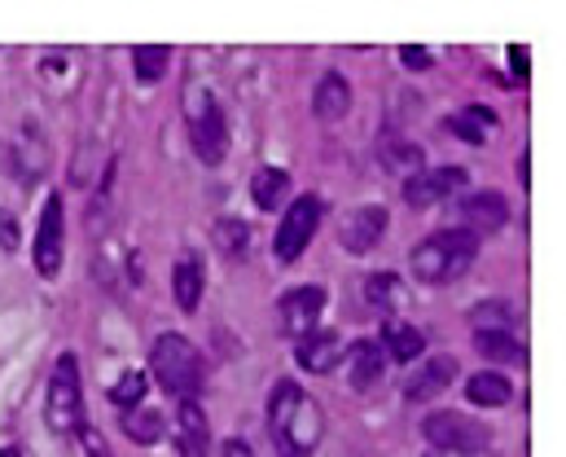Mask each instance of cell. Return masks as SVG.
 <instances>
[{
	"label": "cell",
	"instance_id": "obj_1",
	"mask_svg": "<svg viewBox=\"0 0 566 457\" xmlns=\"http://www.w3.org/2000/svg\"><path fill=\"white\" fill-rule=\"evenodd\" d=\"M269 436L282 449V457H312L321 436H325V414L321 405L298 387V383H277L269 396Z\"/></svg>",
	"mask_w": 566,
	"mask_h": 457
},
{
	"label": "cell",
	"instance_id": "obj_2",
	"mask_svg": "<svg viewBox=\"0 0 566 457\" xmlns=\"http://www.w3.org/2000/svg\"><path fill=\"white\" fill-rule=\"evenodd\" d=\"M149 374H154L158 387L171 392L180 405H185V401H198L202 387H207L202 352H198L185 334H158V339H154V347H149Z\"/></svg>",
	"mask_w": 566,
	"mask_h": 457
},
{
	"label": "cell",
	"instance_id": "obj_3",
	"mask_svg": "<svg viewBox=\"0 0 566 457\" xmlns=\"http://www.w3.org/2000/svg\"><path fill=\"white\" fill-rule=\"evenodd\" d=\"M479 256V238L470 229H439L413 247V278L422 287H448L457 282Z\"/></svg>",
	"mask_w": 566,
	"mask_h": 457
},
{
	"label": "cell",
	"instance_id": "obj_4",
	"mask_svg": "<svg viewBox=\"0 0 566 457\" xmlns=\"http://www.w3.org/2000/svg\"><path fill=\"white\" fill-rule=\"evenodd\" d=\"M185 124H189L193 154H198L207 167H220L224 154H229V124H224L220 102H216L207 89H189V93H185Z\"/></svg>",
	"mask_w": 566,
	"mask_h": 457
},
{
	"label": "cell",
	"instance_id": "obj_5",
	"mask_svg": "<svg viewBox=\"0 0 566 457\" xmlns=\"http://www.w3.org/2000/svg\"><path fill=\"white\" fill-rule=\"evenodd\" d=\"M44 418L49 432L57 436H75L84 427V396H80V365L71 352L57 356L53 374H49V392H44Z\"/></svg>",
	"mask_w": 566,
	"mask_h": 457
},
{
	"label": "cell",
	"instance_id": "obj_6",
	"mask_svg": "<svg viewBox=\"0 0 566 457\" xmlns=\"http://www.w3.org/2000/svg\"><path fill=\"white\" fill-rule=\"evenodd\" d=\"M422 436L430 449H439V454H479V449H488V440H492V432L483 427V423H474V418H465V414H457V409H439V414H430L422 423Z\"/></svg>",
	"mask_w": 566,
	"mask_h": 457
},
{
	"label": "cell",
	"instance_id": "obj_7",
	"mask_svg": "<svg viewBox=\"0 0 566 457\" xmlns=\"http://www.w3.org/2000/svg\"><path fill=\"white\" fill-rule=\"evenodd\" d=\"M321 216H325V202L316 194H303V198L290 202V211H285L282 225H277V238H273V251H277L282 264H294L307 251V242L321 229Z\"/></svg>",
	"mask_w": 566,
	"mask_h": 457
},
{
	"label": "cell",
	"instance_id": "obj_8",
	"mask_svg": "<svg viewBox=\"0 0 566 457\" xmlns=\"http://www.w3.org/2000/svg\"><path fill=\"white\" fill-rule=\"evenodd\" d=\"M62 242H66V225H62V198L49 194L44 211H40V229L31 242V260L40 278H57L62 273Z\"/></svg>",
	"mask_w": 566,
	"mask_h": 457
},
{
	"label": "cell",
	"instance_id": "obj_9",
	"mask_svg": "<svg viewBox=\"0 0 566 457\" xmlns=\"http://www.w3.org/2000/svg\"><path fill=\"white\" fill-rule=\"evenodd\" d=\"M321 312H325V287H294V291H285L282 300H277V321H282V334L285 339H307L312 330H316V321H321Z\"/></svg>",
	"mask_w": 566,
	"mask_h": 457
},
{
	"label": "cell",
	"instance_id": "obj_10",
	"mask_svg": "<svg viewBox=\"0 0 566 457\" xmlns=\"http://www.w3.org/2000/svg\"><path fill=\"white\" fill-rule=\"evenodd\" d=\"M387 233V207H356L338 225V247L347 256H369Z\"/></svg>",
	"mask_w": 566,
	"mask_h": 457
},
{
	"label": "cell",
	"instance_id": "obj_11",
	"mask_svg": "<svg viewBox=\"0 0 566 457\" xmlns=\"http://www.w3.org/2000/svg\"><path fill=\"white\" fill-rule=\"evenodd\" d=\"M176 457H211V423L198 409V401L176 405V427H171Z\"/></svg>",
	"mask_w": 566,
	"mask_h": 457
},
{
	"label": "cell",
	"instance_id": "obj_12",
	"mask_svg": "<svg viewBox=\"0 0 566 457\" xmlns=\"http://www.w3.org/2000/svg\"><path fill=\"white\" fill-rule=\"evenodd\" d=\"M465 185V167H434V172H418L405 180V202L409 207H434L448 194H457Z\"/></svg>",
	"mask_w": 566,
	"mask_h": 457
},
{
	"label": "cell",
	"instance_id": "obj_13",
	"mask_svg": "<svg viewBox=\"0 0 566 457\" xmlns=\"http://www.w3.org/2000/svg\"><path fill=\"white\" fill-rule=\"evenodd\" d=\"M461 229H470L474 238L479 233H496L510 225V202L496 194V189H483V194H465L461 198Z\"/></svg>",
	"mask_w": 566,
	"mask_h": 457
},
{
	"label": "cell",
	"instance_id": "obj_14",
	"mask_svg": "<svg viewBox=\"0 0 566 457\" xmlns=\"http://www.w3.org/2000/svg\"><path fill=\"white\" fill-rule=\"evenodd\" d=\"M452 383H457V356H426L422 365L409 374V383H405V401H413V405L434 401Z\"/></svg>",
	"mask_w": 566,
	"mask_h": 457
},
{
	"label": "cell",
	"instance_id": "obj_15",
	"mask_svg": "<svg viewBox=\"0 0 566 457\" xmlns=\"http://www.w3.org/2000/svg\"><path fill=\"white\" fill-rule=\"evenodd\" d=\"M343 334L338 330H312L307 339H298V370L307 374H334L343 365Z\"/></svg>",
	"mask_w": 566,
	"mask_h": 457
},
{
	"label": "cell",
	"instance_id": "obj_16",
	"mask_svg": "<svg viewBox=\"0 0 566 457\" xmlns=\"http://www.w3.org/2000/svg\"><path fill=\"white\" fill-rule=\"evenodd\" d=\"M343 365H347V383L352 392H374L382 383V347L374 339H356L347 352H343Z\"/></svg>",
	"mask_w": 566,
	"mask_h": 457
},
{
	"label": "cell",
	"instance_id": "obj_17",
	"mask_svg": "<svg viewBox=\"0 0 566 457\" xmlns=\"http://www.w3.org/2000/svg\"><path fill=\"white\" fill-rule=\"evenodd\" d=\"M347 111H352V84L338 71H325L316 80V89H312V115L321 124H338Z\"/></svg>",
	"mask_w": 566,
	"mask_h": 457
},
{
	"label": "cell",
	"instance_id": "obj_18",
	"mask_svg": "<svg viewBox=\"0 0 566 457\" xmlns=\"http://www.w3.org/2000/svg\"><path fill=\"white\" fill-rule=\"evenodd\" d=\"M422 352H426V334L413 325V321H400V316L382 321V356L409 365V361L422 356Z\"/></svg>",
	"mask_w": 566,
	"mask_h": 457
},
{
	"label": "cell",
	"instance_id": "obj_19",
	"mask_svg": "<svg viewBox=\"0 0 566 457\" xmlns=\"http://www.w3.org/2000/svg\"><path fill=\"white\" fill-rule=\"evenodd\" d=\"M378 163L391 172V176H418L422 172V163H426V154L422 146H413V142H405V137H382L378 142Z\"/></svg>",
	"mask_w": 566,
	"mask_h": 457
},
{
	"label": "cell",
	"instance_id": "obj_20",
	"mask_svg": "<svg viewBox=\"0 0 566 457\" xmlns=\"http://www.w3.org/2000/svg\"><path fill=\"white\" fill-rule=\"evenodd\" d=\"M465 396H470V405L501 409V405H510V401H514V387H510V378H505V374L483 370V374H474V378L465 383Z\"/></svg>",
	"mask_w": 566,
	"mask_h": 457
},
{
	"label": "cell",
	"instance_id": "obj_21",
	"mask_svg": "<svg viewBox=\"0 0 566 457\" xmlns=\"http://www.w3.org/2000/svg\"><path fill=\"white\" fill-rule=\"evenodd\" d=\"M474 347L488 361H505V365H523L527 361V347L505 330H474Z\"/></svg>",
	"mask_w": 566,
	"mask_h": 457
},
{
	"label": "cell",
	"instance_id": "obj_22",
	"mask_svg": "<svg viewBox=\"0 0 566 457\" xmlns=\"http://www.w3.org/2000/svg\"><path fill=\"white\" fill-rule=\"evenodd\" d=\"M171 295H176V304L185 308V312H193V308L202 304V264L193 256L176 260V269H171Z\"/></svg>",
	"mask_w": 566,
	"mask_h": 457
},
{
	"label": "cell",
	"instance_id": "obj_23",
	"mask_svg": "<svg viewBox=\"0 0 566 457\" xmlns=\"http://www.w3.org/2000/svg\"><path fill=\"white\" fill-rule=\"evenodd\" d=\"M285 189H290V172L285 167H260L255 180H251V198H255L260 211H273L285 198Z\"/></svg>",
	"mask_w": 566,
	"mask_h": 457
},
{
	"label": "cell",
	"instance_id": "obj_24",
	"mask_svg": "<svg viewBox=\"0 0 566 457\" xmlns=\"http://www.w3.org/2000/svg\"><path fill=\"white\" fill-rule=\"evenodd\" d=\"M483 128H496V115L488 106H465L461 115L448 120V133H457L470 146H483Z\"/></svg>",
	"mask_w": 566,
	"mask_h": 457
},
{
	"label": "cell",
	"instance_id": "obj_25",
	"mask_svg": "<svg viewBox=\"0 0 566 457\" xmlns=\"http://www.w3.org/2000/svg\"><path fill=\"white\" fill-rule=\"evenodd\" d=\"M365 300L374 308H382V312H396V308L409 300V291H405V282L396 273H374L365 282Z\"/></svg>",
	"mask_w": 566,
	"mask_h": 457
},
{
	"label": "cell",
	"instance_id": "obj_26",
	"mask_svg": "<svg viewBox=\"0 0 566 457\" xmlns=\"http://www.w3.org/2000/svg\"><path fill=\"white\" fill-rule=\"evenodd\" d=\"M133 66H137V80L142 84H158L171 66V49L167 44H137L133 49Z\"/></svg>",
	"mask_w": 566,
	"mask_h": 457
},
{
	"label": "cell",
	"instance_id": "obj_27",
	"mask_svg": "<svg viewBox=\"0 0 566 457\" xmlns=\"http://www.w3.org/2000/svg\"><path fill=\"white\" fill-rule=\"evenodd\" d=\"M145 383H149V378H145L142 370H128V374L111 387V405H119V409H137V405L145 401Z\"/></svg>",
	"mask_w": 566,
	"mask_h": 457
},
{
	"label": "cell",
	"instance_id": "obj_28",
	"mask_svg": "<svg viewBox=\"0 0 566 457\" xmlns=\"http://www.w3.org/2000/svg\"><path fill=\"white\" fill-rule=\"evenodd\" d=\"M128 436L137 440V445H154L158 436H163V414H154V409H137V414H128Z\"/></svg>",
	"mask_w": 566,
	"mask_h": 457
},
{
	"label": "cell",
	"instance_id": "obj_29",
	"mask_svg": "<svg viewBox=\"0 0 566 457\" xmlns=\"http://www.w3.org/2000/svg\"><path fill=\"white\" fill-rule=\"evenodd\" d=\"M216 238H220V247L229 251V256H238L242 247H247V225H238V220H220V229H216Z\"/></svg>",
	"mask_w": 566,
	"mask_h": 457
},
{
	"label": "cell",
	"instance_id": "obj_30",
	"mask_svg": "<svg viewBox=\"0 0 566 457\" xmlns=\"http://www.w3.org/2000/svg\"><path fill=\"white\" fill-rule=\"evenodd\" d=\"M75 436L84 440V454H88V457H115V454H111V445H106V436H102L97 427H88V423H84Z\"/></svg>",
	"mask_w": 566,
	"mask_h": 457
},
{
	"label": "cell",
	"instance_id": "obj_31",
	"mask_svg": "<svg viewBox=\"0 0 566 457\" xmlns=\"http://www.w3.org/2000/svg\"><path fill=\"white\" fill-rule=\"evenodd\" d=\"M400 62H405L409 71H426V66L434 62V53H430V49H418V44H409V49H400Z\"/></svg>",
	"mask_w": 566,
	"mask_h": 457
},
{
	"label": "cell",
	"instance_id": "obj_32",
	"mask_svg": "<svg viewBox=\"0 0 566 457\" xmlns=\"http://www.w3.org/2000/svg\"><path fill=\"white\" fill-rule=\"evenodd\" d=\"M505 58H510V71H514V75H518V84H523V80H527V62H532V58H527V49H523V44H514Z\"/></svg>",
	"mask_w": 566,
	"mask_h": 457
},
{
	"label": "cell",
	"instance_id": "obj_33",
	"mask_svg": "<svg viewBox=\"0 0 566 457\" xmlns=\"http://www.w3.org/2000/svg\"><path fill=\"white\" fill-rule=\"evenodd\" d=\"M0 242H4V251H13V247H18V225H13V211H0Z\"/></svg>",
	"mask_w": 566,
	"mask_h": 457
},
{
	"label": "cell",
	"instance_id": "obj_34",
	"mask_svg": "<svg viewBox=\"0 0 566 457\" xmlns=\"http://www.w3.org/2000/svg\"><path fill=\"white\" fill-rule=\"evenodd\" d=\"M220 457H255V454H251L247 440H224V445H220Z\"/></svg>",
	"mask_w": 566,
	"mask_h": 457
},
{
	"label": "cell",
	"instance_id": "obj_35",
	"mask_svg": "<svg viewBox=\"0 0 566 457\" xmlns=\"http://www.w3.org/2000/svg\"><path fill=\"white\" fill-rule=\"evenodd\" d=\"M518 176H523V185H527V176H532V154L518 158Z\"/></svg>",
	"mask_w": 566,
	"mask_h": 457
},
{
	"label": "cell",
	"instance_id": "obj_36",
	"mask_svg": "<svg viewBox=\"0 0 566 457\" xmlns=\"http://www.w3.org/2000/svg\"><path fill=\"white\" fill-rule=\"evenodd\" d=\"M426 457H465V454H439V449H430Z\"/></svg>",
	"mask_w": 566,
	"mask_h": 457
},
{
	"label": "cell",
	"instance_id": "obj_37",
	"mask_svg": "<svg viewBox=\"0 0 566 457\" xmlns=\"http://www.w3.org/2000/svg\"><path fill=\"white\" fill-rule=\"evenodd\" d=\"M0 457H18V454H13V449H0Z\"/></svg>",
	"mask_w": 566,
	"mask_h": 457
}]
</instances>
